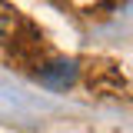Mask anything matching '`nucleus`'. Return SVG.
I'll return each mask as SVG.
<instances>
[{
    "instance_id": "obj_1",
    "label": "nucleus",
    "mask_w": 133,
    "mask_h": 133,
    "mask_svg": "<svg viewBox=\"0 0 133 133\" xmlns=\"http://www.w3.org/2000/svg\"><path fill=\"white\" fill-rule=\"evenodd\" d=\"M77 63L73 60H53V63H47L40 73H37V80L43 83V87H50V90H66V87H73L77 83Z\"/></svg>"
},
{
    "instance_id": "obj_2",
    "label": "nucleus",
    "mask_w": 133,
    "mask_h": 133,
    "mask_svg": "<svg viewBox=\"0 0 133 133\" xmlns=\"http://www.w3.org/2000/svg\"><path fill=\"white\" fill-rule=\"evenodd\" d=\"M7 30H10V17H7V14H0V37H3Z\"/></svg>"
}]
</instances>
